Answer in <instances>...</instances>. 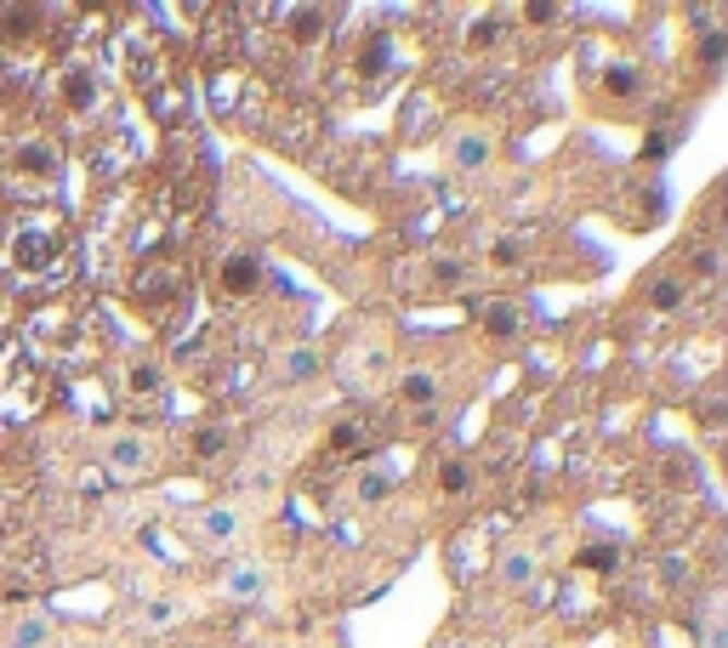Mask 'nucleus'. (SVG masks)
<instances>
[{
  "mask_svg": "<svg viewBox=\"0 0 728 648\" xmlns=\"http://www.w3.org/2000/svg\"><path fill=\"white\" fill-rule=\"evenodd\" d=\"M109 461H114L120 472H143V466H148V444H143V438H114V444H109Z\"/></svg>",
  "mask_w": 728,
  "mask_h": 648,
  "instance_id": "nucleus-16",
  "label": "nucleus"
},
{
  "mask_svg": "<svg viewBox=\"0 0 728 648\" xmlns=\"http://www.w3.org/2000/svg\"><path fill=\"white\" fill-rule=\"evenodd\" d=\"M23 353H29L40 370H81L97 359V313L81 302H40L23 324Z\"/></svg>",
  "mask_w": 728,
  "mask_h": 648,
  "instance_id": "nucleus-3",
  "label": "nucleus"
},
{
  "mask_svg": "<svg viewBox=\"0 0 728 648\" xmlns=\"http://www.w3.org/2000/svg\"><path fill=\"white\" fill-rule=\"evenodd\" d=\"M52 404V376L23 353V341L0 336V421H35Z\"/></svg>",
  "mask_w": 728,
  "mask_h": 648,
  "instance_id": "nucleus-5",
  "label": "nucleus"
},
{
  "mask_svg": "<svg viewBox=\"0 0 728 648\" xmlns=\"http://www.w3.org/2000/svg\"><path fill=\"white\" fill-rule=\"evenodd\" d=\"M217 290H222V302H245V296H257L262 290V257L257 251H222L217 262Z\"/></svg>",
  "mask_w": 728,
  "mask_h": 648,
  "instance_id": "nucleus-8",
  "label": "nucleus"
},
{
  "mask_svg": "<svg viewBox=\"0 0 728 648\" xmlns=\"http://www.w3.org/2000/svg\"><path fill=\"white\" fill-rule=\"evenodd\" d=\"M501 35V17H484V23H472V46H490Z\"/></svg>",
  "mask_w": 728,
  "mask_h": 648,
  "instance_id": "nucleus-32",
  "label": "nucleus"
},
{
  "mask_svg": "<svg viewBox=\"0 0 728 648\" xmlns=\"http://www.w3.org/2000/svg\"><path fill=\"white\" fill-rule=\"evenodd\" d=\"M222 591H229V597H257V591H262V569H250V563H239V569H234V575H229V581H222Z\"/></svg>",
  "mask_w": 728,
  "mask_h": 648,
  "instance_id": "nucleus-21",
  "label": "nucleus"
},
{
  "mask_svg": "<svg viewBox=\"0 0 728 648\" xmlns=\"http://www.w3.org/2000/svg\"><path fill=\"white\" fill-rule=\"evenodd\" d=\"M638 86H643V74H638L632 63H615V68L604 74V91H609V97H638Z\"/></svg>",
  "mask_w": 728,
  "mask_h": 648,
  "instance_id": "nucleus-18",
  "label": "nucleus"
},
{
  "mask_svg": "<svg viewBox=\"0 0 728 648\" xmlns=\"http://www.w3.org/2000/svg\"><path fill=\"white\" fill-rule=\"evenodd\" d=\"M273 23H285V35L303 46V52H319L324 35H331V12H319V7H280Z\"/></svg>",
  "mask_w": 728,
  "mask_h": 648,
  "instance_id": "nucleus-10",
  "label": "nucleus"
},
{
  "mask_svg": "<svg viewBox=\"0 0 728 648\" xmlns=\"http://www.w3.org/2000/svg\"><path fill=\"white\" fill-rule=\"evenodd\" d=\"M222 450H229V427H199V433H194V456H199V461H211V456H222Z\"/></svg>",
  "mask_w": 728,
  "mask_h": 648,
  "instance_id": "nucleus-23",
  "label": "nucleus"
},
{
  "mask_svg": "<svg viewBox=\"0 0 728 648\" xmlns=\"http://www.w3.org/2000/svg\"><path fill=\"white\" fill-rule=\"evenodd\" d=\"M74 228L58 205H23L0 216V273L12 290H46L69 279Z\"/></svg>",
  "mask_w": 728,
  "mask_h": 648,
  "instance_id": "nucleus-1",
  "label": "nucleus"
},
{
  "mask_svg": "<svg viewBox=\"0 0 728 648\" xmlns=\"http://www.w3.org/2000/svg\"><path fill=\"white\" fill-rule=\"evenodd\" d=\"M188 262H183V251H148V257H137V267H132V302L155 319V324H171L183 308H188Z\"/></svg>",
  "mask_w": 728,
  "mask_h": 648,
  "instance_id": "nucleus-4",
  "label": "nucleus"
},
{
  "mask_svg": "<svg viewBox=\"0 0 728 648\" xmlns=\"http://www.w3.org/2000/svg\"><path fill=\"white\" fill-rule=\"evenodd\" d=\"M125 387H132V392H155V387H160V370H155V364H132Z\"/></svg>",
  "mask_w": 728,
  "mask_h": 648,
  "instance_id": "nucleus-27",
  "label": "nucleus"
},
{
  "mask_svg": "<svg viewBox=\"0 0 728 648\" xmlns=\"http://www.w3.org/2000/svg\"><path fill=\"white\" fill-rule=\"evenodd\" d=\"M52 97H58V109L69 120H91V114H109V91H103V74H97V63L86 52H74V58H58L52 68Z\"/></svg>",
  "mask_w": 728,
  "mask_h": 648,
  "instance_id": "nucleus-7",
  "label": "nucleus"
},
{
  "mask_svg": "<svg viewBox=\"0 0 728 648\" xmlns=\"http://www.w3.org/2000/svg\"><path fill=\"white\" fill-rule=\"evenodd\" d=\"M683 296H689V285H683V279H671V273H666V279H655V285H649V302H655L661 313H666V308H677Z\"/></svg>",
  "mask_w": 728,
  "mask_h": 648,
  "instance_id": "nucleus-22",
  "label": "nucleus"
},
{
  "mask_svg": "<svg viewBox=\"0 0 728 648\" xmlns=\"http://www.w3.org/2000/svg\"><path fill=\"white\" fill-rule=\"evenodd\" d=\"M490 160V137H456V165L461 171H479Z\"/></svg>",
  "mask_w": 728,
  "mask_h": 648,
  "instance_id": "nucleus-19",
  "label": "nucleus"
},
{
  "mask_svg": "<svg viewBox=\"0 0 728 648\" xmlns=\"http://www.w3.org/2000/svg\"><path fill=\"white\" fill-rule=\"evenodd\" d=\"M382 427H375V421H342V427L331 433V456H365V450H375V438Z\"/></svg>",
  "mask_w": 728,
  "mask_h": 648,
  "instance_id": "nucleus-12",
  "label": "nucleus"
},
{
  "mask_svg": "<svg viewBox=\"0 0 728 648\" xmlns=\"http://www.w3.org/2000/svg\"><path fill=\"white\" fill-rule=\"evenodd\" d=\"M91 165H97V183H114L125 165H137V142L125 126H109L103 137L91 142Z\"/></svg>",
  "mask_w": 728,
  "mask_h": 648,
  "instance_id": "nucleus-9",
  "label": "nucleus"
},
{
  "mask_svg": "<svg viewBox=\"0 0 728 648\" xmlns=\"http://www.w3.org/2000/svg\"><path fill=\"white\" fill-rule=\"evenodd\" d=\"M461 273H467L461 262H449V257H444V262H439V285H461Z\"/></svg>",
  "mask_w": 728,
  "mask_h": 648,
  "instance_id": "nucleus-33",
  "label": "nucleus"
},
{
  "mask_svg": "<svg viewBox=\"0 0 728 648\" xmlns=\"http://www.w3.org/2000/svg\"><path fill=\"white\" fill-rule=\"evenodd\" d=\"M63 183V142L29 126V132H12L0 142V199H12V211L23 205H46Z\"/></svg>",
  "mask_w": 728,
  "mask_h": 648,
  "instance_id": "nucleus-2",
  "label": "nucleus"
},
{
  "mask_svg": "<svg viewBox=\"0 0 728 648\" xmlns=\"http://www.w3.org/2000/svg\"><path fill=\"white\" fill-rule=\"evenodd\" d=\"M387 495V478L382 472H370V478H359V501H382Z\"/></svg>",
  "mask_w": 728,
  "mask_h": 648,
  "instance_id": "nucleus-30",
  "label": "nucleus"
},
{
  "mask_svg": "<svg viewBox=\"0 0 728 648\" xmlns=\"http://www.w3.org/2000/svg\"><path fill=\"white\" fill-rule=\"evenodd\" d=\"M439 489H444V495H467V489H472V466H467V461H444V466H439Z\"/></svg>",
  "mask_w": 728,
  "mask_h": 648,
  "instance_id": "nucleus-20",
  "label": "nucleus"
},
{
  "mask_svg": "<svg viewBox=\"0 0 728 648\" xmlns=\"http://www.w3.org/2000/svg\"><path fill=\"white\" fill-rule=\"evenodd\" d=\"M490 262H495V267H518V262H523V239H495V245H490Z\"/></svg>",
  "mask_w": 728,
  "mask_h": 648,
  "instance_id": "nucleus-24",
  "label": "nucleus"
},
{
  "mask_svg": "<svg viewBox=\"0 0 728 648\" xmlns=\"http://www.w3.org/2000/svg\"><path fill=\"white\" fill-rule=\"evenodd\" d=\"M0 205H7V199H0ZM0 216H7V211H0Z\"/></svg>",
  "mask_w": 728,
  "mask_h": 648,
  "instance_id": "nucleus-35",
  "label": "nucleus"
},
{
  "mask_svg": "<svg viewBox=\"0 0 728 648\" xmlns=\"http://www.w3.org/2000/svg\"><path fill=\"white\" fill-rule=\"evenodd\" d=\"M723 52H728V35L723 29H712L706 40H700V63H723Z\"/></svg>",
  "mask_w": 728,
  "mask_h": 648,
  "instance_id": "nucleus-29",
  "label": "nucleus"
},
{
  "mask_svg": "<svg viewBox=\"0 0 728 648\" xmlns=\"http://www.w3.org/2000/svg\"><path fill=\"white\" fill-rule=\"evenodd\" d=\"M313 370H319V353H313V347H296V353H291V382H308Z\"/></svg>",
  "mask_w": 728,
  "mask_h": 648,
  "instance_id": "nucleus-26",
  "label": "nucleus"
},
{
  "mask_svg": "<svg viewBox=\"0 0 728 648\" xmlns=\"http://www.w3.org/2000/svg\"><path fill=\"white\" fill-rule=\"evenodd\" d=\"M581 563H587V569H615V552H609V546H587Z\"/></svg>",
  "mask_w": 728,
  "mask_h": 648,
  "instance_id": "nucleus-31",
  "label": "nucleus"
},
{
  "mask_svg": "<svg viewBox=\"0 0 728 648\" xmlns=\"http://www.w3.org/2000/svg\"><path fill=\"white\" fill-rule=\"evenodd\" d=\"M398 392H405V404H416V410H433V398H439V376H433V370H410V376H405V387H398Z\"/></svg>",
  "mask_w": 728,
  "mask_h": 648,
  "instance_id": "nucleus-15",
  "label": "nucleus"
},
{
  "mask_svg": "<svg viewBox=\"0 0 728 648\" xmlns=\"http://www.w3.org/2000/svg\"><path fill=\"white\" fill-rule=\"evenodd\" d=\"M199 529H206L211 540H222V535H234V512H229V507H217V512H206V518H199Z\"/></svg>",
  "mask_w": 728,
  "mask_h": 648,
  "instance_id": "nucleus-25",
  "label": "nucleus"
},
{
  "mask_svg": "<svg viewBox=\"0 0 728 648\" xmlns=\"http://www.w3.org/2000/svg\"><path fill=\"white\" fill-rule=\"evenodd\" d=\"M479 319H484V331H490V336H513L518 324H523V313H518L513 296H490V302L479 308Z\"/></svg>",
  "mask_w": 728,
  "mask_h": 648,
  "instance_id": "nucleus-13",
  "label": "nucleus"
},
{
  "mask_svg": "<svg viewBox=\"0 0 728 648\" xmlns=\"http://www.w3.org/2000/svg\"><path fill=\"white\" fill-rule=\"evenodd\" d=\"M359 74H370L365 80V97H375L387 80H393V35L387 29H370L365 46H359Z\"/></svg>",
  "mask_w": 728,
  "mask_h": 648,
  "instance_id": "nucleus-11",
  "label": "nucleus"
},
{
  "mask_svg": "<svg viewBox=\"0 0 728 648\" xmlns=\"http://www.w3.org/2000/svg\"><path fill=\"white\" fill-rule=\"evenodd\" d=\"M694 273H717V251H712V245H700V251H694Z\"/></svg>",
  "mask_w": 728,
  "mask_h": 648,
  "instance_id": "nucleus-34",
  "label": "nucleus"
},
{
  "mask_svg": "<svg viewBox=\"0 0 728 648\" xmlns=\"http://www.w3.org/2000/svg\"><path fill=\"white\" fill-rule=\"evenodd\" d=\"M120 68L132 74V86L143 91V103H155V97H165L171 86L183 80L177 63H171L160 29H148V23H132V29H120Z\"/></svg>",
  "mask_w": 728,
  "mask_h": 648,
  "instance_id": "nucleus-6",
  "label": "nucleus"
},
{
  "mask_svg": "<svg viewBox=\"0 0 728 648\" xmlns=\"http://www.w3.org/2000/svg\"><path fill=\"white\" fill-rule=\"evenodd\" d=\"M40 643H46V620H23L12 637V648H40Z\"/></svg>",
  "mask_w": 728,
  "mask_h": 648,
  "instance_id": "nucleus-28",
  "label": "nucleus"
},
{
  "mask_svg": "<svg viewBox=\"0 0 728 648\" xmlns=\"http://www.w3.org/2000/svg\"><path fill=\"white\" fill-rule=\"evenodd\" d=\"M501 581H507V586H530L535 581V558L530 552H501Z\"/></svg>",
  "mask_w": 728,
  "mask_h": 648,
  "instance_id": "nucleus-17",
  "label": "nucleus"
},
{
  "mask_svg": "<svg viewBox=\"0 0 728 648\" xmlns=\"http://www.w3.org/2000/svg\"><path fill=\"white\" fill-rule=\"evenodd\" d=\"M211 74V109L217 114H229L234 103H239V63H229V68H206Z\"/></svg>",
  "mask_w": 728,
  "mask_h": 648,
  "instance_id": "nucleus-14",
  "label": "nucleus"
}]
</instances>
